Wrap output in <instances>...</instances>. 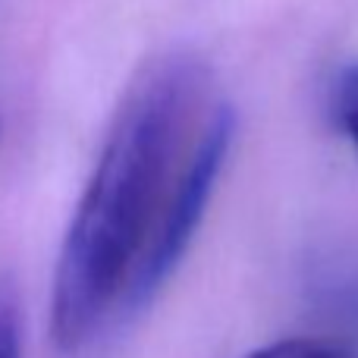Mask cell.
Wrapping results in <instances>:
<instances>
[{
  "label": "cell",
  "mask_w": 358,
  "mask_h": 358,
  "mask_svg": "<svg viewBox=\"0 0 358 358\" xmlns=\"http://www.w3.org/2000/svg\"><path fill=\"white\" fill-rule=\"evenodd\" d=\"M233 129H236V117L229 107L220 104L204 113L195 142L189 145V155H185L173 189L167 195V204H164L161 217H157V227L148 239V248H145L142 261H138L136 280H132L129 289V308H126L129 317L138 315L164 289L170 273L182 261L192 236L201 227L210 192H214L223 161L229 155Z\"/></svg>",
  "instance_id": "7a4b0ae2"
},
{
  "label": "cell",
  "mask_w": 358,
  "mask_h": 358,
  "mask_svg": "<svg viewBox=\"0 0 358 358\" xmlns=\"http://www.w3.org/2000/svg\"><path fill=\"white\" fill-rule=\"evenodd\" d=\"M245 358H355V352L346 343L330 340V336H292V340L255 349Z\"/></svg>",
  "instance_id": "3957f363"
},
{
  "label": "cell",
  "mask_w": 358,
  "mask_h": 358,
  "mask_svg": "<svg viewBox=\"0 0 358 358\" xmlns=\"http://www.w3.org/2000/svg\"><path fill=\"white\" fill-rule=\"evenodd\" d=\"M330 113H334L336 129L349 138L358 155V66H349L336 76L334 92H330Z\"/></svg>",
  "instance_id": "277c9868"
},
{
  "label": "cell",
  "mask_w": 358,
  "mask_h": 358,
  "mask_svg": "<svg viewBox=\"0 0 358 358\" xmlns=\"http://www.w3.org/2000/svg\"><path fill=\"white\" fill-rule=\"evenodd\" d=\"M204 88L195 57L167 54L120 101L57 258L50 336L60 352H82L129 317L138 261L204 120Z\"/></svg>",
  "instance_id": "6da1fadb"
},
{
  "label": "cell",
  "mask_w": 358,
  "mask_h": 358,
  "mask_svg": "<svg viewBox=\"0 0 358 358\" xmlns=\"http://www.w3.org/2000/svg\"><path fill=\"white\" fill-rule=\"evenodd\" d=\"M0 358H19V317L6 289H0Z\"/></svg>",
  "instance_id": "5b68a950"
}]
</instances>
